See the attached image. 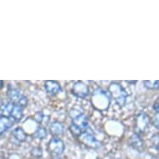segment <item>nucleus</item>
Returning a JSON list of instances; mask_svg holds the SVG:
<instances>
[{"label": "nucleus", "instance_id": "6e6552de", "mask_svg": "<svg viewBox=\"0 0 159 159\" xmlns=\"http://www.w3.org/2000/svg\"><path fill=\"white\" fill-rule=\"evenodd\" d=\"M81 141L84 143L86 146L92 148H98L100 147V143L98 141H97L93 136L92 135L91 133H84L80 136Z\"/></svg>", "mask_w": 159, "mask_h": 159}, {"label": "nucleus", "instance_id": "9d476101", "mask_svg": "<svg viewBox=\"0 0 159 159\" xmlns=\"http://www.w3.org/2000/svg\"><path fill=\"white\" fill-rule=\"evenodd\" d=\"M14 121L7 117H0V135H2L13 126Z\"/></svg>", "mask_w": 159, "mask_h": 159}, {"label": "nucleus", "instance_id": "2eb2a0df", "mask_svg": "<svg viewBox=\"0 0 159 159\" xmlns=\"http://www.w3.org/2000/svg\"><path fill=\"white\" fill-rule=\"evenodd\" d=\"M143 84L146 88L149 89H159V81H143Z\"/></svg>", "mask_w": 159, "mask_h": 159}, {"label": "nucleus", "instance_id": "412c9836", "mask_svg": "<svg viewBox=\"0 0 159 159\" xmlns=\"http://www.w3.org/2000/svg\"><path fill=\"white\" fill-rule=\"evenodd\" d=\"M3 86V82L2 81V80H0V89H2Z\"/></svg>", "mask_w": 159, "mask_h": 159}, {"label": "nucleus", "instance_id": "4468645a", "mask_svg": "<svg viewBox=\"0 0 159 159\" xmlns=\"http://www.w3.org/2000/svg\"><path fill=\"white\" fill-rule=\"evenodd\" d=\"M46 135H47V131H46V129L44 128H43V127H39L34 133V138H39V139L44 138L46 137Z\"/></svg>", "mask_w": 159, "mask_h": 159}, {"label": "nucleus", "instance_id": "0eeeda50", "mask_svg": "<svg viewBox=\"0 0 159 159\" xmlns=\"http://www.w3.org/2000/svg\"><path fill=\"white\" fill-rule=\"evenodd\" d=\"M148 117L144 113H140L136 118V131L138 133H144L148 126Z\"/></svg>", "mask_w": 159, "mask_h": 159}, {"label": "nucleus", "instance_id": "9b49d317", "mask_svg": "<svg viewBox=\"0 0 159 159\" xmlns=\"http://www.w3.org/2000/svg\"><path fill=\"white\" fill-rule=\"evenodd\" d=\"M49 131L53 136H60L63 135L64 133V127L62 123L59 122H52L49 127Z\"/></svg>", "mask_w": 159, "mask_h": 159}, {"label": "nucleus", "instance_id": "ddd939ff", "mask_svg": "<svg viewBox=\"0 0 159 159\" xmlns=\"http://www.w3.org/2000/svg\"><path fill=\"white\" fill-rule=\"evenodd\" d=\"M13 136L14 138L19 142H24L26 140L27 138V135L25 132H24L21 128H15L14 130L13 131V133H12Z\"/></svg>", "mask_w": 159, "mask_h": 159}, {"label": "nucleus", "instance_id": "7ed1b4c3", "mask_svg": "<svg viewBox=\"0 0 159 159\" xmlns=\"http://www.w3.org/2000/svg\"><path fill=\"white\" fill-rule=\"evenodd\" d=\"M110 93L116 100V102L118 103L119 106H123L126 103V98H127V93L124 91V89L117 84H112L108 88Z\"/></svg>", "mask_w": 159, "mask_h": 159}, {"label": "nucleus", "instance_id": "20e7f679", "mask_svg": "<svg viewBox=\"0 0 159 159\" xmlns=\"http://www.w3.org/2000/svg\"><path fill=\"white\" fill-rule=\"evenodd\" d=\"M8 97L13 103L21 107H25L28 104V99L26 97L17 89H9L8 92Z\"/></svg>", "mask_w": 159, "mask_h": 159}, {"label": "nucleus", "instance_id": "1a4fd4ad", "mask_svg": "<svg viewBox=\"0 0 159 159\" xmlns=\"http://www.w3.org/2000/svg\"><path fill=\"white\" fill-rule=\"evenodd\" d=\"M44 88L46 92L50 95H56L62 91L60 84L57 82L52 81V80H48L45 82Z\"/></svg>", "mask_w": 159, "mask_h": 159}, {"label": "nucleus", "instance_id": "f8f14e48", "mask_svg": "<svg viewBox=\"0 0 159 159\" xmlns=\"http://www.w3.org/2000/svg\"><path fill=\"white\" fill-rule=\"evenodd\" d=\"M128 143L131 147H133L134 149L137 150H140L141 151L143 147V143L142 141V139L139 138V136L138 134H134L130 138Z\"/></svg>", "mask_w": 159, "mask_h": 159}, {"label": "nucleus", "instance_id": "423d86ee", "mask_svg": "<svg viewBox=\"0 0 159 159\" xmlns=\"http://www.w3.org/2000/svg\"><path fill=\"white\" fill-rule=\"evenodd\" d=\"M73 95L79 98H85L89 95V88L83 82H77L74 84L72 89Z\"/></svg>", "mask_w": 159, "mask_h": 159}, {"label": "nucleus", "instance_id": "f257e3e1", "mask_svg": "<svg viewBox=\"0 0 159 159\" xmlns=\"http://www.w3.org/2000/svg\"><path fill=\"white\" fill-rule=\"evenodd\" d=\"M0 115L2 117L12 118L14 122L20 121L24 116L23 108L13 102H4L0 105Z\"/></svg>", "mask_w": 159, "mask_h": 159}, {"label": "nucleus", "instance_id": "39448f33", "mask_svg": "<svg viewBox=\"0 0 159 159\" xmlns=\"http://www.w3.org/2000/svg\"><path fill=\"white\" fill-rule=\"evenodd\" d=\"M48 149L52 153L56 154V155H60L64 151L65 145L60 138H53L48 143Z\"/></svg>", "mask_w": 159, "mask_h": 159}, {"label": "nucleus", "instance_id": "6ab92c4d", "mask_svg": "<svg viewBox=\"0 0 159 159\" xmlns=\"http://www.w3.org/2000/svg\"><path fill=\"white\" fill-rule=\"evenodd\" d=\"M154 126L159 129V113H156L153 117V120H152Z\"/></svg>", "mask_w": 159, "mask_h": 159}, {"label": "nucleus", "instance_id": "a211bd4d", "mask_svg": "<svg viewBox=\"0 0 159 159\" xmlns=\"http://www.w3.org/2000/svg\"><path fill=\"white\" fill-rule=\"evenodd\" d=\"M32 154L36 157H39L42 156V149L39 148H34L32 150Z\"/></svg>", "mask_w": 159, "mask_h": 159}, {"label": "nucleus", "instance_id": "f03ea898", "mask_svg": "<svg viewBox=\"0 0 159 159\" xmlns=\"http://www.w3.org/2000/svg\"><path fill=\"white\" fill-rule=\"evenodd\" d=\"M88 128V117L84 113H77L72 117L70 130L73 135L80 136L85 133Z\"/></svg>", "mask_w": 159, "mask_h": 159}, {"label": "nucleus", "instance_id": "f3484780", "mask_svg": "<svg viewBox=\"0 0 159 159\" xmlns=\"http://www.w3.org/2000/svg\"><path fill=\"white\" fill-rule=\"evenodd\" d=\"M152 144H153L154 148L159 151V135L154 136L152 139Z\"/></svg>", "mask_w": 159, "mask_h": 159}, {"label": "nucleus", "instance_id": "aec40b11", "mask_svg": "<svg viewBox=\"0 0 159 159\" xmlns=\"http://www.w3.org/2000/svg\"><path fill=\"white\" fill-rule=\"evenodd\" d=\"M153 109L155 110V112H156L157 113H159V99L154 103Z\"/></svg>", "mask_w": 159, "mask_h": 159}, {"label": "nucleus", "instance_id": "dca6fc26", "mask_svg": "<svg viewBox=\"0 0 159 159\" xmlns=\"http://www.w3.org/2000/svg\"><path fill=\"white\" fill-rule=\"evenodd\" d=\"M44 118V116H43V113L42 112H37L36 114L34 115V119L38 122V123H42L43 120Z\"/></svg>", "mask_w": 159, "mask_h": 159}]
</instances>
